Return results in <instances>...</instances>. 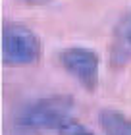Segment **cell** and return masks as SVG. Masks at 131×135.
Segmentation results:
<instances>
[{"instance_id": "6da1fadb", "label": "cell", "mask_w": 131, "mask_h": 135, "mask_svg": "<svg viewBox=\"0 0 131 135\" xmlns=\"http://www.w3.org/2000/svg\"><path fill=\"white\" fill-rule=\"evenodd\" d=\"M73 99L70 95H52L27 104L17 116V126L25 131L56 129L70 118Z\"/></svg>"}, {"instance_id": "7a4b0ae2", "label": "cell", "mask_w": 131, "mask_h": 135, "mask_svg": "<svg viewBox=\"0 0 131 135\" xmlns=\"http://www.w3.org/2000/svg\"><path fill=\"white\" fill-rule=\"evenodd\" d=\"M42 56V45L33 29L8 21L2 29V62L10 68L33 66Z\"/></svg>"}, {"instance_id": "3957f363", "label": "cell", "mask_w": 131, "mask_h": 135, "mask_svg": "<svg viewBox=\"0 0 131 135\" xmlns=\"http://www.w3.org/2000/svg\"><path fill=\"white\" fill-rule=\"evenodd\" d=\"M60 64L64 70L75 77L89 93L98 89V71H100V58L95 50L85 46H70L60 52Z\"/></svg>"}, {"instance_id": "277c9868", "label": "cell", "mask_w": 131, "mask_h": 135, "mask_svg": "<svg viewBox=\"0 0 131 135\" xmlns=\"http://www.w3.org/2000/svg\"><path fill=\"white\" fill-rule=\"evenodd\" d=\"M131 64V8L116 23L108 42V66L123 70Z\"/></svg>"}, {"instance_id": "5b68a950", "label": "cell", "mask_w": 131, "mask_h": 135, "mask_svg": "<svg viewBox=\"0 0 131 135\" xmlns=\"http://www.w3.org/2000/svg\"><path fill=\"white\" fill-rule=\"evenodd\" d=\"M98 124L104 135H131V118L114 108H102L98 112Z\"/></svg>"}, {"instance_id": "8992f818", "label": "cell", "mask_w": 131, "mask_h": 135, "mask_svg": "<svg viewBox=\"0 0 131 135\" xmlns=\"http://www.w3.org/2000/svg\"><path fill=\"white\" fill-rule=\"evenodd\" d=\"M58 133H60V135H95L85 124H81V122L73 120L71 116L58 127Z\"/></svg>"}, {"instance_id": "52a82bcc", "label": "cell", "mask_w": 131, "mask_h": 135, "mask_svg": "<svg viewBox=\"0 0 131 135\" xmlns=\"http://www.w3.org/2000/svg\"><path fill=\"white\" fill-rule=\"evenodd\" d=\"M20 2L27 4V6H42V4H48V2H52V0H20Z\"/></svg>"}]
</instances>
